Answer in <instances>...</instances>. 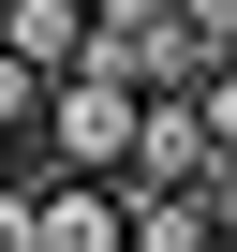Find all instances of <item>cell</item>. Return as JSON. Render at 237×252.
<instances>
[{
	"mask_svg": "<svg viewBox=\"0 0 237 252\" xmlns=\"http://www.w3.org/2000/svg\"><path fill=\"white\" fill-rule=\"evenodd\" d=\"M134 74H104V60H74V74H45V119H30V178H118V149H134Z\"/></svg>",
	"mask_w": 237,
	"mask_h": 252,
	"instance_id": "cell-1",
	"label": "cell"
},
{
	"mask_svg": "<svg viewBox=\"0 0 237 252\" xmlns=\"http://www.w3.org/2000/svg\"><path fill=\"white\" fill-rule=\"evenodd\" d=\"M207 119H193V89H148L134 104V149H118V193H207Z\"/></svg>",
	"mask_w": 237,
	"mask_h": 252,
	"instance_id": "cell-2",
	"label": "cell"
},
{
	"mask_svg": "<svg viewBox=\"0 0 237 252\" xmlns=\"http://www.w3.org/2000/svg\"><path fill=\"white\" fill-rule=\"evenodd\" d=\"M30 252H134L118 178H30Z\"/></svg>",
	"mask_w": 237,
	"mask_h": 252,
	"instance_id": "cell-3",
	"label": "cell"
},
{
	"mask_svg": "<svg viewBox=\"0 0 237 252\" xmlns=\"http://www.w3.org/2000/svg\"><path fill=\"white\" fill-rule=\"evenodd\" d=\"M0 60L74 74V60H89V15H74V0H0Z\"/></svg>",
	"mask_w": 237,
	"mask_h": 252,
	"instance_id": "cell-4",
	"label": "cell"
},
{
	"mask_svg": "<svg viewBox=\"0 0 237 252\" xmlns=\"http://www.w3.org/2000/svg\"><path fill=\"white\" fill-rule=\"evenodd\" d=\"M134 208V252H207L222 222H207V193H118Z\"/></svg>",
	"mask_w": 237,
	"mask_h": 252,
	"instance_id": "cell-5",
	"label": "cell"
},
{
	"mask_svg": "<svg viewBox=\"0 0 237 252\" xmlns=\"http://www.w3.org/2000/svg\"><path fill=\"white\" fill-rule=\"evenodd\" d=\"M178 45H193V74L237 60V0H178Z\"/></svg>",
	"mask_w": 237,
	"mask_h": 252,
	"instance_id": "cell-6",
	"label": "cell"
},
{
	"mask_svg": "<svg viewBox=\"0 0 237 252\" xmlns=\"http://www.w3.org/2000/svg\"><path fill=\"white\" fill-rule=\"evenodd\" d=\"M193 119H207V149L237 163V60H207V74H193Z\"/></svg>",
	"mask_w": 237,
	"mask_h": 252,
	"instance_id": "cell-7",
	"label": "cell"
},
{
	"mask_svg": "<svg viewBox=\"0 0 237 252\" xmlns=\"http://www.w3.org/2000/svg\"><path fill=\"white\" fill-rule=\"evenodd\" d=\"M0 252H30V178H0Z\"/></svg>",
	"mask_w": 237,
	"mask_h": 252,
	"instance_id": "cell-8",
	"label": "cell"
},
{
	"mask_svg": "<svg viewBox=\"0 0 237 252\" xmlns=\"http://www.w3.org/2000/svg\"><path fill=\"white\" fill-rule=\"evenodd\" d=\"M207 252H222V237H207Z\"/></svg>",
	"mask_w": 237,
	"mask_h": 252,
	"instance_id": "cell-9",
	"label": "cell"
}]
</instances>
